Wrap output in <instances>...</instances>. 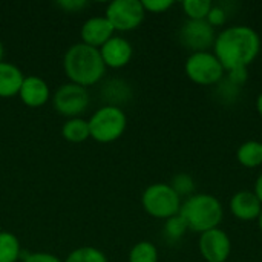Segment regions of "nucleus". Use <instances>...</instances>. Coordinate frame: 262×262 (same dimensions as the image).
<instances>
[{"mask_svg":"<svg viewBox=\"0 0 262 262\" xmlns=\"http://www.w3.org/2000/svg\"><path fill=\"white\" fill-rule=\"evenodd\" d=\"M212 49L226 72L247 69L261 52V35L247 25L227 26L216 34Z\"/></svg>","mask_w":262,"mask_h":262,"instance_id":"1","label":"nucleus"},{"mask_svg":"<svg viewBox=\"0 0 262 262\" xmlns=\"http://www.w3.org/2000/svg\"><path fill=\"white\" fill-rule=\"evenodd\" d=\"M63 69L71 83L88 89L104 77L107 68L104 66L98 49L80 41L64 52Z\"/></svg>","mask_w":262,"mask_h":262,"instance_id":"2","label":"nucleus"},{"mask_svg":"<svg viewBox=\"0 0 262 262\" xmlns=\"http://www.w3.org/2000/svg\"><path fill=\"white\" fill-rule=\"evenodd\" d=\"M180 215L186 221L189 230L201 235L220 227L224 218V207L221 201L210 193H193L183 201Z\"/></svg>","mask_w":262,"mask_h":262,"instance_id":"3","label":"nucleus"},{"mask_svg":"<svg viewBox=\"0 0 262 262\" xmlns=\"http://www.w3.org/2000/svg\"><path fill=\"white\" fill-rule=\"evenodd\" d=\"M88 123L91 138L97 143L109 144L124 135L127 127V115L118 106L104 104L91 115Z\"/></svg>","mask_w":262,"mask_h":262,"instance_id":"4","label":"nucleus"},{"mask_svg":"<svg viewBox=\"0 0 262 262\" xmlns=\"http://www.w3.org/2000/svg\"><path fill=\"white\" fill-rule=\"evenodd\" d=\"M181 198L170 184L154 183L147 186L141 195V206L147 215L157 220H169L180 213Z\"/></svg>","mask_w":262,"mask_h":262,"instance_id":"5","label":"nucleus"},{"mask_svg":"<svg viewBox=\"0 0 262 262\" xmlns=\"http://www.w3.org/2000/svg\"><path fill=\"white\" fill-rule=\"evenodd\" d=\"M184 72L190 81L200 86H216L226 75V69L213 51L190 52L184 63Z\"/></svg>","mask_w":262,"mask_h":262,"instance_id":"6","label":"nucleus"},{"mask_svg":"<svg viewBox=\"0 0 262 262\" xmlns=\"http://www.w3.org/2000/svg\"><path fill=\"white\" fill-rule=\"evenodd\" d=\"M51 98H52V104L57 114L66 118L81 117V114L86 112L91 103L89 91L71 81L61 84Z\"/></svg>","mask_w":262,"mask_h":262,"instance_id":"7","label":"nucleus"},{"mask_svg":"<svg viewBox=\"0 0 262 262\" xmlns=\"http://www.w3.org/2000/svg\"><path fill=\"white\" fill-rule=\"evenodd\" d=\"M104 17L111 21L115 32H129L143 23L146 11L141 0H114L106 6Z\"/></svg>","mask_w":262,"mask_h":262,"instance_id":"8","label":"nucleus"},{"mask_svg":"<svg viewBox=\"0 0 262 262\" xmlns=\"http://www.w3.org/2000/svg\"><path fill=\"white\" fill-rule=\"evenodd\" d=\"M216 38L215 28L207 20H186L178 29L180 43L192 52H203L213 48Z\"/></svg>","mask_w":262,"mask_h":262,"instance_id":"9","label":"nucleus"},{"mask_svg":"<svg viewBox=\"0 0 262 262\" xmlns=\"http://www.w3.org/2000/svg\"><path fill=\"white\" fill-rule=\"evenodd\" d=\"M198 249L206 262H226L232 252L230 236L220 227L200 235Z\"/></svg>","mask_w":262,"mask_h":262,"instance_id":"10","label":"nucleus"},{"mask_svg":"<svg viewBox=\"0 0 262 262\" xmlns=\"http://www.w3.org/2000/svg\"><path fill=\"white\" fill-rule=\"evenodd\" d=\"M98 51H100L104 66L111 69H121L127 66L134 57L132 43L127 38L120 37V35H114Z\"/></svg>","mask_w":262,"mask_h":262,"instance_id":"11","label":"nucleus"},{"mask_svg":"<svg viewBox=\"0 0 262 262\" xmlns=\"http://www.w3.org/2000/svg\"><path fill=\"white\" fill-rule=\"evenodd\" d=\"M114 35H115V29L104 15L89 17L80 28L81 43L95 49H100Z\"/></svg>","mask_w":262,"mask_h":262,"instance_id":"12","label":"nucleus"},{"mask_svg":"<svg viewBox=\"0 0 262 262\" xmlns=\"http://www.w3.org/2000/svg\"><path fill=\"white\" fill-rule=\"evenodd\" d=\"M18 98L28 107H34V109L41 107L51 98V88L46 83V80H43L41 77L26 75L21 83Z\"/></svg>","mask_w":262,"mask_h":262,"instance_id":"13","label":"nucleus"},{"mask_svg":"<svg viewBox=\"0 0 262 262\" xmlns=\"http://www.w3.org/2000/svg\"><path fill=\"white\" fill-rule=\"evenodd\" d=\"M230 212L239 221H258L262 203L252 190H239L230 200Z\"/></svg>","mask_w":262,"mask_h":262,"instance_id":"14","label":"nucleus"},{"mask_svg":"<svg viewBox=\"0 0 262 262\" xmlns=\"http://www.w3.org/2000/svg\"><path fill=\"white\" fill-rule=\"evenodd\" d=\"M25 74L18 66L9 61L0 63V98H12L18 95Z\"/></svg>","mask_w":262,"mask_h":262,"instance_id":"15","label":"nucleus"},{"mask_svg":"<svg viewBox=\"0 0 262 262\" xmlns=\"http://www.w3.org/2000/svg\"><path fill=\"white\" fill-rule=\"evenodd\" d=\"M61 137L74 144L83 143L91 138L89 134V123L88 120L77 117V118H68L61 126Z\"/></svg>","mask_w":262,"mask_h":262,"instance_id":"16","label":"nucleus"},{"mask_svg":"<svg viewBox=\"0 0 262 262\" xmlns=\"http://www.w3.org/2000/svg\"><path fill=\"white\" fill-rule=\"evenodd\" d=\"M236 160L241 166L249 169L262 166V141L258 140L244 141L236 150Z\"/></svg>","mask_w":262,"mask_h":262,"instance_id":"17","label":"nucleus"},{"mask_svg":"<svg viewBox=\"0 0 262 262\" xmlns=\"http://www.w3.org/2000/svg\"><path fill=\"white\" fill-rule=\"evenodd\" d=\"M101 95L109 106H118L121 101H126L130 97V89L129 84L123 80H111L104 84Z\"/></svg>","mask_w":262,"mask_h":262,"instance_id":"18","label":"nucleus"},{"mask_svg":"<svg viewBox=\"0 0 262 262\" xmlns=\"http://www.w3.org/2000/svg\"><path fill=\"white\" fill-rule=\"evenodd\" d=\"M21 246L18 238L6 230H0V262H18Z\"/></svg>","mask_w":262,"mask_h":262,"instance_id":"19","label":"nucleus"},{"mask_svg":"<svg viewBox=\"0 0 262 262\" xmlns=\"http://www.w3.org/2000/svg\"><path fill=\"white\" fill-rule=\"evenodd\" d=\"M160 253L154 243L150 241H140L132 246L129 252V262H158Z\"/></svg>","mask_w":262,"mask_h":262,"instance_id":"20","label":"nucleus"},{"mask_svg":"<svg viewBox=\"0 0 262 262\" xmlns=\"http://www.w3.org/2000/svg\"><path fill=\"white\" fill-rule=\"evenodd\" d=\"M63 262H109L106 255L92 246H83L72 250Z\"/></svg>","mask_w":262,"mask_h":262,"instance_id":"21","label":"nucleus"},{"mask_svg":"<svg viewBox=\"0 0 262 262\" xmlns=\"http://www.w3.org/2000/svg\"><path fill=\"white\" fill-rule=\"evenodd\" d=\"M213 3L210 0H184L183 11L189 20H206Z\"/></svg>","mask_w":262,"mask_h":262,"instance_id":"22","label":"nucleus"},{"mask_svg":"<svg viewBox=\"0 0 262 262\" xmlns=\"http://www.w3.org/2000/svg\"><path fill=\"white\" fill-rule=\"evenodd\" d=\"M187 230H189V227H187L186 221L183 220V216L180 213L169 218V220H166V223H164V235H166V238L169 241L181 239L186 235Z\"/></svg>","mask_w":262,"mask_h":262,"instance_id":"23","label":"nucleus"},{"mask_svg":"<svg viewBox=\"0 0 262 262\" xmlns=\"http://www.w3.org/2000/svg\"><path fill=\"white\" fill-rule=\"evenodd\" d=\"M170 186L173 187V190L180 195V198L186 196H192L195 193V183L193 178L189 173H178L172 178Z\"/></svg>","mask_w":262,"mask_h":262,"instance_id":"24","label":"nucleus"},{"mask_svg":"<svg viewBox=\"0 0 262 262\" xmlns=\"http://www.w3.org/2000/svg\"><path fill=\"white\" fill-rule=\"evenodd\" d=\"M227 18H229V14H227V9L221 5H215L212 6L209 15H207V23L213 28H220V26H224L227 23Z\"/></svg>","mask_w":262,"mask_h":262,"instance_id":"25","label":"nucleus"},{"mask_svg":"<svg viewBox=\"0 0 262 262\" xmlns=\"http://www.w3.org/2000/svg\"><path fill=\"white\" fill-rule=\"evenodd\" d=\"M146 14L152 12V14H161L166 12L167 9H170L173 6V0H141Z\"/></svg>","mask_w":262,"mask_h":262,"instance_id":"26","label":"nucleus"},{"mask_svg":"<svg viewBox=\"0 0 262 262\" xmlns=\"http://www.w3.org/2000/svg\"><path fill=\"white\" fill-rule=\"evenodd\" d=\"M57 6L66 12H80L89 6V2H86V0H60V2H57Z\"/></svg>","mask_w":262,"mask_h":262,"instance_id":"27","label":"nucleus"},{"mask_svg":"<svg viewBox=\"0 0 262 262\" xmlns=\"http://www.w3.org/2000/svg\"><path fill=\"white\" fill-rule=\"evenodd\" d=\"M23 262H63L57 255L48 253V252H34V253H28Z\"/></svg>","mask_w":262,"mask_h":262,"instance_id":"28","label":"nucleus"},{"mask_svg":"<svg viewBox=\"0 0 262 262\" xmlns=\"http://www.w3.org/2000/svg\"><path fill=\"white\" fill-rule=\"evenodd\" d=\"M253 193L258 196V200L262 203V172L258 175L256 181H255V189H253Z\"/></svg>","mask_w":262,"mask_h":262,"instance_id":"29","label":"nucleus"},{"mask_svg":"<svg viewBox=\"0 0 262 262\" xmlns=\"http://www.w3.org/2000/svg\"><path fill=\"white\" fill-rule=\"evenodd\" d=\"M256 111H258V114L262 117V92L256 97Z\"/></svg>","mask_w":262,"mask_h":262,"instance_id":"30","label":"nucleus"},{"mask_svg":"<svg viewBox=\"0 0 262 262\" xmlns=\"http://www.w3.org/2000/svg\"><path fill=\"white\" fill-rule=\"evenodd\" d=\"M3 55H5V48H3V43L0 41V63L3 61Z\"/></svg>","mask_w":262,"mask_h":262,"instance_id":"31","label":"nucleus"},{"mask_svg":"<svg viewBox=\"0 0 262 262\" xmlns=\"http://www.w3.org/2000/svg\"><path fill=\"white\" fill-rule=\"evenodd\" d=\"M258 226H259V230H261L262 233V212L261 215H259V218H258Z\"/></svg>","mask_w":262,"mask_h":262,"instance_id":"32","label":"nucleus"}]
</instances>
